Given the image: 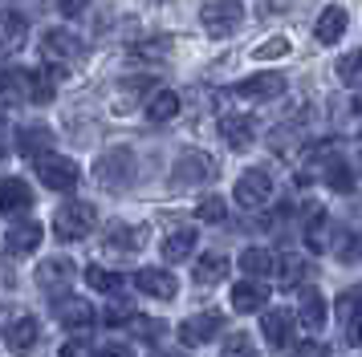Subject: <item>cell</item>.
Listing matches in <instances>:
<instances>
[{
  "mask_svg": "<svg viewBox=\"0 0 362 357\" xmlns=\"http://www.w3.org/2000/svg\"><path fill=\"white\" fill-rule=\"evenodd\" d=\"M94 224H98V211H94V203H82V199H69L66 207H57V215H53V236L57 240H86L90 231H94Z\"/></svg>",
  "mask_w": 362,
  "mask_h": 357,
  "instance_id": "1",
  "label": "cell"
},
{
  "mask_svg": "<svg viewBox=\"0 0 362 357\" xmlns=\"http://www.w3.org/2000/svg\"><path fill=\"white\" fill-rule=\"evenodd\" d=\"M240 20H245V4H240V0H208V4L199 8V25L212 32V37L236 32Z\"/></svg>",
  "mask_w": 362,
  "mask_h": 357,
  "instance_id": "2",
  "label": "cell"
},
{
  "mask_svg": "<svg viewBox=\"0 0 362 357\" xmlns=\"http://www.w3.org/2000/svg\"><path fill=\"white\" fill-rule=\"evenodd\" d=\"M94 178H98L106 191H122L134 183V155L131 150H106L94 167Z\"/></svg>",
  "mask_w": 362,
  "mask_h": 357,
  "instance_id": "3",
  "label": "cell"
},
{
  "mask_svg": "<svg viewBox=\"0 0 362 357\" xmlns=\"http://www.w3.org/2000/svg\"><path fill=\"white\" fill-rule=\"evenodd\" d=\"M37 178H41V183L49 187V191L69 195L74 187H78L82 171H78V162L66 159V155H45V159H37Z\"/></svg>",
  "mask_w": 362,
  "mask_h": 357,
  "instance_id": "4",
  "label": "cell"
},
{
  "mask_svg": "<svg viewBox=\"0 0 362 357\" xmlns=\"http://www.w3.org/2000/svg\"><path fill=\"white\" fill-rule=\"evenodd\" d=\"M232 199H236L240 207H248V211L264 207V203L273 199V175H269V171H261V167L245 171V175L236 178V191H232Z\"/></svg>",
  "mask_w": 362,
  "mask_h": 357,
  "instance_id": "5",
  "label": "cell"
},
{
  "mask_svg": "<svg viewBox=\"0 0 362 357\" xmlns=\"http://www.w3.org/2000/svg\"><path fill=\"white\" fill-rule=\"evenodd\" d=\"M212 175H216V167L204 150H183L175 159V167H171V187H199Z\"/></svg>",
  "mask_w": 362,
  "mask_h": 357,
  "instance_id": "6",
  "label": "cell"
},
{
  "mask_svg": "<svg viewBox=\"0 0 362 357\" xmlns=\"http://www.w3.org/2000/svg\"><path fill=\"white\" fill-rule=\"evenodd\" d=\"M220 329H224V313L208 308V313H196L180 325V341L183 345H208V341L220 337Z\"/></svg>",
  "mask_w": 362,
  "mask_h": 357,
  "instance_id": "7",
  "label": "cell"
},
{
  "mask_svg": "<svg viewBox=\"0 0 362 357\" xmlns=\"http://www.w3.org/2000/svg\"><path fill=\"white\" fill-rule=\"evenodd\" d=\"M53 317L66 325V329H90V325L98 321L94 305H90V301H82V296H69V292L53 296Z\"/></svg>",
  "mask_w": 362,
  "mask_h": 357,
  "instance_id": "8",
  "label": "cell"
},
{
  "mask_svg": "<svg viewBox=\"0 0 362 357\" xmlns=\"http://www.w3.org/2000/svg\"><path fill=\"white\" fill-rule=\"evenodd\" d=\"M41 57H45L49 65L78 61V57H82V41H78L69 29H49L45 37H41Z\"/></svg>",
  "mask_w": 362,
  "mask_h": 357,
  "instance_id": "9",
  "label": "cell"
},
{
  "mask_svg": "<svg viewBox=\"0 0 362 357\" xmlns=\"http://www.w3.org/2000/svg\"><path fill=\"white\" fill-rule=\"evenodd\" d=\"M134 289L143 292V296H155V301H175L180 280L167 268H143V272H134Z\"/></svg>",
  "mask_w": 362,
  "mask_h": 357,
  "instance_id": "10",
  "label": "cell"
},
{
  "mask_svg": "<svg viewBox=\"0 0 362 357\" xmlns=\"http://www.w3.org/2000/svg\"><path fill=\"white\" fill-rule=\"evenodd\" d=\"M293 325H297V317L289 313V308H269V313L261 317V333H264V341H269L273 349H289Z\"/></svg>",
  "mask_w": 362,
  "mask_h": 357,
  "instance_id": "11",
  "label": "cell"
},
{
  "mask_svg": "<svg viewBox=\"0 0 362 357\" xmlns=\"http://www.w3.org/2000/svg\"><path fill=\"white\" fill-rule=\"evenodd\" d=\"M41 236H45V227L37 224V219L13 224L8 227V236H4V252H8V256H29V252L41 248Z\"/></svg>",
  "mask_w": 362,
  "mask_h": 357,
  "instance_id": "12",
  "label": "cell"
},
{
  "mask_svg": "<svg viewBox=\"0 0 362 357\" xmlns=\"http://www.w3.org/2000/svg\"><path fill=\"white\" fill-rule=\"evenodd\" d=\"M37 337H41V321L37 317H17V321L4 329V345H8V353H17V357L29 353L37 345Z\"/></svg>",
  "mask_w": 362,
  "mask_h": 357,
  "instance_id": "13",
  "label": "cell"
},
{
  "mask_svg": "<svg viewBox=\"0 0 362 357\" xmlns=\"http://www.w3.org/2000/svg\"><path fill=\"white\" fill-rule=\"evenodd\" d=\"M236 94L248 97V102H273V97L285 94V78H281V73H257V78L240 81Z\"/></svg>",
  "mask_w": 362,
  "mask_h": 357,
  "instance_id": "14",
  "label": "cell"
},
{
  "mask_svg": "<svg viewBox=\"0 0 362 357\" xmlns=\"http://www.w3.org/2000/svg\"><path fill=\"white\" fill-rule=\"evenodd\" d=\"M220 134H224V143L232 150H248L252 138H257V122L248 118V114H224L220 118Z\"/></svg>",
  "mask_w": 362,
  "mask_h": 357,
  "instance_id": "15",
  "label": "cell"
},
{
  "mask_svg": "<svg viewBox=\"0 0 362 357\" xmlns=\"http://www.w3.org/2000/svg\"><path fill=\"white\" fill-rule=\"evenodd\" d=\"M17 150L25 155V159H45V155H53V130L41 126V122H33V126H21Z\"/></svg>",
  "mask_w": 362,
  "mask_h": 357,
  "instance_id": "16",
  "label": "cell"
},
{
  "mask_svg": "<svg viewBox=\"0 0 362 357\" xmlns=\"http://www.w3.org/2000/svg\"><path fill=\"white\" fill-rule=\"evenodd\" d=\"M33 207V187L25 178H4L0 183V215H21Z\"/></svg>",
  "mask_w": 362,
  "mask_h": 357,
  "instance_id": "17",
  "label": "cell"
},
{
  "mask_svg": "<svg viewBox=\"0 0 362 357\" xmlns=\"http://www.w3.org/2000/svg\"><path fill=\"white\" fill-rule=\"evenodd\" d=\"M29 37V20L13 8H0V53H17Z\"/></svg>",
  "mask_w": 362,
  "mask_h": 357,
  "instance_id": "18",
  "label": "cell"
},
{
  "mask_svg": "<svg viewBox=\"0 0 362 357\" xmlns=\"http://www.w3.org/2000/svg\"><path fill=\"white\" fill-rule=\"evenodd\" d=\"M147 243V231L143 227H131V224H115L106 231V252H115V256H131Z\"/></svg>",
  "mask_w": 362,
  "mask_h": 357,
  "instance_id": "19",
  "label": "cell"
},
{
  "mask_svg": "<svg viewBox=\"0 0 362 357\" xmlns=\"http://www.w3.org/2000/svg\"><path fill=\"white\" fill-rule=\"evenodd\" d=\"M69 280H74V260L53 256V260H45V264H37V284H41L45 292H53V289L66 292Z\"/></svg>",
  "mask_w": 362,
  "mask_h": 357,
  "instance_id": "20",
  "label": "cell"
},
{
  "mask_svg": "<svg viewBox=\"0 0 362 357\" xmlns=\"http://www.w3.org/2000/svg\"><path fill=\"white\" fill-rule=\"evenodd\" d=\"M346 32V8L338 4H326L322 13H317V25H313V37L322 41V45H338Z\"/></svg>",
  "mask_w": 362,
  "mask_h": 357,
  "instance_id": "21",
  "label": "cell"
},
{
  "mask_svg": "<svg viewBox=\"0 0 362 357\" xmlns=\"http://www.w3.org/2000/svg\"><path fill=\"white\" fill-rule=\"evenodd\" d=\"M264 301H269V292H264V284H257V280L232 284V308H236V313H261Z\"/></svg>",
  "mask_w": 362,
  "mask_h": 357,
  "instance_id": "22",
  "label": "cell"
},
{
  "mask_svg": "<svg viewBox=\"0 0 362 357\" xmlns=\"http://www.w3.org/2000/svg\"><path fill=\"white\" fill-rule=\"evenodd\" d=\"M57 69L53 65H45V69H33L29 73V102H37V106H45V102H53V94H57Z\"/></svg>",
  "mask_w": 362,
  "mask_h": 357,
  "instance_id": "23",
  "label": "cell"
},
{
  "mask_svg": "<svg viewBox=\"0 0 362 357\" xmlns=\"http://www.w3.org/2000/svg\"><path fill=\"white\" fill-rule=\"evenodd\" d=\"M297 321L305 325V329H322V325H326V296H322V292H313V289L301 292V305H297Z\"/></svg>",
  "mask_w": 362,
  "mask_h": 357,
  "instance_id": "24",
  "label": "cell"
},
{
  "mask_svg": "<svg viewBox=\"0 0 362 357\" xmlns=\"http://www.w3.org/2000/svg\"><path fill=\"white\" fill-rule=\"evenodd\" d=\"M196 252V231L192 227H180V231H171L163 240V260L167 264H183V260Z\"/></svg>",
  "mask_w": 362,
  "mask_h": 357,
  "instance_id": "25",
  "label": "cell"
},
{
  "mask_svg": "<svg viewBox=\"0 0 362 357\" xmlns=\"http://www.w3.org/2000/svg\"><path fill=\"white\" fill-rule=\"evenodd\" d=\"M196 284H220L224 276H228V260L220 256V252H204V256L196 260Z\"/></svg>",
  "mask_w": 362,
  "mask_h": 357,
  "instance_id": "26",
  "label": "cell"
},
{
  "mask_svg": "<svg viewBox=\"0 0 362 357\" xmlns=\"http://www.w3.org/2000/svg\"><path fill=\"white\" fill-rule=\"evenodd\" d=\"M180 114V94L175 90H155L147 102V118L151 122H171Z\"/></svg>",
  "mask_w": 362,
  "mask_h": 357,
  "instance_id": "27",
  "label": "cell"
},
{
  "mask_svg": "<svg viewBox=\"0 0 362 357\" xmlns=\"http://www.w3.org/2000/svg\"><path fill=\"white\" fill-rule=\"evenodd\" d=\"M322 178H326V187H334V191H354V171L346 167L342 159H326V167H322Z\"/></svg>",
  "mask_w": 362,
  "mask_h": 357,
  "instance_id": "28",
  "label": "cell"
},
{
  "mask_svg": "<svg viewBox=\"0 0 362 357\" xmlns=\"http://www.w3.org/2000/svg\"><path fill=\"white\" fill-rule=\"evenodd\" d=\"M277 276H281V289H297V284L310 276V264H305L301 256H293V252H289V256H281Z\"/></svg>",
  "mask_w": 362,
  "mask_h": 357,
  "instance_id": "29",
  "label": "cell"
},
{
  "mask_svg": "<svg viewBox=\"0 0 362 357\" xmlns=\"http://www.w3.org/2000/svg\"><path fill=\"white\" fill-rule=\"evenodd\" d=\"M240 268L248 276H269L277 264H273V252H264V248H245L240 252Z\"/></svg>",
  "mask_w": 362,
  "mask_h": 357,
  "instance_id": "30",
  "label": "cell"
},
{
  "mask_svg": "<svg viewBox=\"0 0 362 357\" xmlns=\"http://www.w3.org/2000/svg\"><path fill=\"white\" fill-rule=\"evenodd\" d=\"M86 284H90L94 292H106V296H110V292L122 289V276L106 272V268H98V264H90V268H86Z\"/></svg>",
  "mask_w": 362,
  "mask_h": 357,
  "instance_id": "31",
  "label": "cell"
},
{
  "mask_svg": "<svg viewBox=\"0 0 362 357\" xmlns=\"http://www.w3.org/2000/svg\"><path fill=\"white\" fill-rule=\"evenodd\" d=\"M338 78H342L346 85H354V90H362V49H354V53H346V57H338Z\"/></svg>",
  "mask_w": 362,
  "mask_h": 357,
  "instance_id": "32",
  "label": "cell"
},
{
  "mask_svg": "<svg viewBox=\"0 0 362 357\" xmlns=\"http://www.w3.org/2000/svg\"><path fill=\"white\" fill-rule=\"evenodd\" d=\"M338 317H342V325L358 321L362 317V289H346L342 296H338Z\"/></svg>",
  "mask_w": 362,
  "mask_h": 357,
  "instance_id": "33",
  "label": "cell"
},
{
  "mask_svg": "<svg viewBox=\"0 0 362 357\" xmlns=\"http://www.w3.org/2000/svg\"><path fill=\"white\" fill-rule=\"evenodd\" d=\"M220 357H261V353H257V345H252V337H248V333H228V341H224Z\"/></svg>",
  "mask_w": 362,
  "mask_h": 357,
  "instance_id": "34",
  "label": "cell"
},
{
  "mask_svg": "<svg viewBox=\"0 0 362 357\" xmlns=\"http://www.w3.org/2000/svg\"><path fill=\"white\" fill-rule=\"evenodd\" d=\"M326 240H329V224H326V215L317 211L310 219V231H305V243H310V252H326Z\"/></svg>",
  "mask_w": 362,
  "mask_h": 357,
  "instance_id": "35",
  "label": "cell"
},
{
  "mask_svg": "<svg viewBox=\"0 0 362 357\" xmlns=\"http://www.w3.org/2000/svg\"><path fill=\"white\" fill-rule=\"evenodd\" d=\"M224 215H228V203H224L220 195H208V199L196 207V219H204V224H220Z\"/></svg>",
  "mask_w": 362,
  "mask_h": 357,
  "instance_id": "36",
  "label": "cell"
},
{
  "mask_svg": "<svg viewBox=\"0 0 362 357\" xmlns=\"http://www.w3.org/2000/svg\"><path fill=\"white\" fill-rule=\"evenodd\" d=\"M163 329H167L163 321H151V317H131V333H134L139 341H159V337H163Z\"/></svg>",
  "mask_w": 362,
  "mask_h": 357,
  "instance_id": "37",
  "label": "cell"
},
{
  "mask_svg": "<svg viewBox=\"0 0 362 357\" xmlns=\"http://www.w3.org/2000/svg\"><path fill=\"white\" fill-rule=\"evenodd\" d=\"M289 357H329V345H322V341H297V345H289Z\"/></svg>",
  "mask_w": 362,
  "mask_h": 357,
  "instance_id": "38",
  "label": "cell"
},
{
  "mask_svg": "<svg viewBox=\"0 0 362 357\" xmlns=\"http://www.w3.org/2000/svg\"><path fill=\"white\" fill-rule=\"evenodd\" d=\"M167 49H171V41H167V37H159V41H143V45H134L131 57H163Z\"/></svg>",
  "mask_w": 362,
  "mask_h": 357,
  "instance_id": "39",
  "label": "cell"
},
{
  "mask_svg": "<svg viewBox=\"0 0 362 357\" xmlns=\"http://www.w3.org/2000/svg\"><path fill=\"white\" fill-rule=\"evenodd\" d=\"M338 260H342V264H354V260H362V236H350V240L338 248Z\"/></svg>",
  "mask_w": 362,
  "mask_h": 357,
  "instance_id": "40",
  "label": "cell"
},
{
  "mask_svg": "<svg viewBox=\"0 0 362 357\" xmlns=\"http://www.w3.org/2000/svg\"><path fill=\"white\" fill-rule=\"evenodd\" d=\"M62 357H94V345L90 341H66L62 345Z\"/></svg>",
  "mask_w": 362,
  "mask_h": 357,
  "instance_id": "41",
  "label": "cell"
},
{
  "mask_svg": "<svg viewBox=\"0 0 362 357\" xmlns=\"http://www.w3.org/2000/svg\"><path fill=\"white\" fill-rule=\"evenodd\" d=\"M131 317H134L131 305H110V308H106V325H122V321L131 325Z\"/></svg>",
  "mask_w": 362,
  "mask_h": 357,
  "instance_id": "42",
  "label": "cell"
},
{
  "mask_svg": "<svg viewBox=\"0 0 362 357\" xmlns=\"http://www.w3.org/2000/svg\"><path fill=\"white\" fill-rule=\"evenodd\" d=\"M285 49H289V41H285V37H273V41L257 45V57H277V53H285Z\"/></svg>",
  "mask_w": 362,
  "mask_h": 357,
  "instance_id": "43",
  "label": "cell"
},
{
  "mask_svg": "<svg viewBox=\"0 0 362 357\" xmlns=\"http://www.w3.org/2000/svg\"><path fill=\"white\" fill-rule=\"evenodd\" d=\"M98 357H134V353H131V345H122V341H110V345H106Z\"/></svg>",
  "mask_w": 362,
  "mask_h": 357,
  "instance_id": "44",
  "label": "cell"
},
{
  "mask_svg": "<svg viewBox=\"0 0 362 357\" xmlns=\"http://www.w3.org/2000/svg\"><path fill=\"white\" fill-rule=\"evenodd\" d=\"M57 8H62V13H66V16H78V13H82V8H86V0H62Z\"/></svg>",
  "mask_w": 362,
  "mask_h": 357,
  "instance_id": "45",
  "label": "cell"
},
{
  "mask_svg": "<svg viewBox=\"0 0 362 357\" xmlns=\"http://www.w3.org/2000/svg\"><path fill=\"white\" fill-rule=\"evenodd\" d=\"M346 337L354 341V345H362V317H358V321H350V325H346Z\"/></svg>",
  "mask_w": 362,
  "mask_h": 357,
  "instance_id": "46",
  "label": "cell"
},
{
  "mask_svg": "<svg viewBox=\"0 0 362 357\" xmlns=\"http://www.w3.org/2000/svg\"><path fill=\"white\" fill-rule=\"evenodd\" d=\"M155 357H187V353H175V349H167V353H155Z\"/></svg>",
  "mask_w": 362,
  "mask_h": 357,
  "instance_id": "47",
  "label": "cell"
},
{
  "mask_svg": "<svg viewBox=\"0 0 362 357\" xmlns=\"http://www.w3.org/2000/svg\"><path fill=\"white\" fill-rule=\"evenodd\" d=\"M0 159H4V143H0Z\"/></svg>",
  "mask_w": 362,
  "mask_h": 357,
  "instance_id": "48",
  "label": "cell"
}]
</instances>
